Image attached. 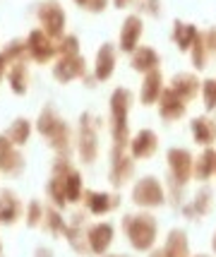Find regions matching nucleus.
<instances>
[{
  "label": "nucleus",
  "instance_id": "obj_1",
  "mask_svg": "<svg viewBox=\"0 0 216 257\" xmlns=\"http://www.w3.org/2000/svg\"><path fill=\"white\" fill-rule=\"evenodd\" d=\"M123 231L127 235V243L135 252H151L159 240V221L151 212H137L123 216Z\"/></svg>",
  "mask_w": 216,
  "mask_h": 257
},
{
  "label": "nucleus",
  "instance_id": "obj_2",
  "mask_svg": "<svg viewBox=\"0 0 216 257\" xmlns=\"http://www.w3.org/2000/svg\"><path fill=\"white\" fill-rule=\"evenodd\" d=\"M130 108H132V91L127 87H118L111 94V137L113 147L130 145Z\"/></svg>",
  "mask_w": 216,
  "mask_h": 257
},
{
  "label": "nucleus",
  "instance_id": "obj_3",
  "mask_svg": "<svg viewBox=\"0 0 216 257\" xmlns=\"http://www.w3.org/2000/svg\"><path fill=\"white\" fill-rule=\"evenodd\" d=\"M130 200L135 207L144 209V212H151V209H159L168 202V195H166V188L156 176H142V178L135 180L132 185V192H130Z\"/></svg>",
  "mask_w": 216,
  "mask_h": 257
},
{
  "label": "nucleus",
  "instance_id": "obj_4",
  "mask_svg": "<svg viewBox=\"0 0 216 257\" xmlns=\"http://www.w3.org/2000/svg\"><path fill=\"white\" fill-rule=\"evenodd\" d=\"M166 166H168V185L173 188H185L192 180L194 157L185 147H171L166 152Z\"/></svg>",
  "mask_w": 216,
  "mask_h": 257
},
{
  "label": "nucleus",
  "instance_id": "obj_5",
  "mask_svg": "<svg viewBox=\"0 0 216 257\" xmlns=\"http://www.w3.org/2000/svg\"><path fill=\"white\" fill-rule=\"evenodd\" d=\"M36 130L48 137V142L51 147L56 149V152H68L70 147V127L65 125V120L58 115L51 106H46L41 115H39V123H36Z\"/></svg>",
  "mask_w": 216,
  "mask_h": 257
},
{
  "label": "nucleus",
  "instance_id": "obj_6",
  "mask_svg": "<svg viewBox=\"0 0 216 257\" xmlns=\"http://www.w3.org/2000/svg\"><path fill=\"white\" fill-rule=\"evenodd\" d=\"M108 178L113 188H123L130 180L135 178V159L130 157V152H125V147H113L111 149V171Z\"/></svg>",
  "mask_w": 216,
  "mask_h": 257
},
{
  "label": "nucleus",
  "instance_id": "obj_7",
  "mask_svg": "<svg viewBox=\"0 0 216 257\" xmlns=\"http://www.w3.org/2000/svg\"><path fill=\"white\" fill-rule=\"evenodd\" d=\"M142 36H144V17H142V15H135V12L127 15L125 20H123L120 34H118V51L132 56L137 48H139Z\"/></svg>",
  "mask_w": 216,
  "mask_h": 257
},
{
  "label": "nucleus",
  "instance_id": "obj_8",
  "mask_svg": "<svg viewBox=\"0 0 216 257\" xmlns=\"http://www.w3.org/2000/svg\"><path fill=\"white\" fill-rule=\"evenodd\" d=\"M96 127L99 125L91 120L89 113H84L80 118V157L84 164H94L96 157H99V135H96Z\"/></svg>",
  "mask_w": 216,
  "mask_h": 257
},
{
  "label": "nucleus",
  "instance_id": "obj_9",
  "mask_svg": "<svg viewBox=\"0 0 216 257\" xmlns=\"http://www.w3.org/2000/svg\"><path fill=\"white\" fill-rule=\"evenodd\" d=\"M127 152H130V157L135 159V161H147V159L156 157V152H159V135L154 133L151 127L137 130V133L130 137Z\"/></svg>",
  "mask_w": 216,
  "mask_h": 257
},
{
  "label": "nucleus",
  "instance_id": "obj_10",
  "mask_svg": "<svg viewBox=\"0 0 216 257\" xmlns=\"http://www.w3.org/2000/svg\"><path fill=\"white\" fill-rule=\"evenodd\" d=\"M39 22H41V29H44L53 41L65 36V22H68V17H65L63 8L58 5L56 0L41 5V10H39Z\"/></svg>",
  "mask_w": 216,
  "mask_h": 257
},
{
  "label": "nucleus",
  "instance_id": "obj_11",
  "mask_svg": "<svg viewBox=\"0 0 216 257\" xmlns=\"http://www.w3.org/2000/svg\"><path fill=\"white\" fill-rule=\"evenodd\" d=\"M113 224L111 221H99L87 228V245H89V252L96 257L108 255V250L113 245Z\"/></svg>",
  "mask_w": 216,
  "mask_h": 257
},
{
  "label": "nucleus",
  "instance_id": "obj_12",
  "mask_svg": "<svg viewBox=\"0 0 216 257\" xmlns=\"http://www.w3.org/2000/svg\"><path fill=\"white\" fill-rule=\"evenodd\" d=\"M156 106H159V118L166 120V123H175V120L185 118V115H187V108H190V103L182 99V96H178L168 84H166V89H163V94H161V99Z\"/></svg>",
  "mask_w": 216,
  "mask_h": 257
},
{
  "label": "nucleus",
  "instance_id": "obj_13",
  "mask_svg": "<svg viewBox=\"0 0 216 257\" xmlns=\"http://www.w3.org/2000/svg\"><path fill=\"white\" fill-rule=\"evenodd\" d=\"M27 53L36 63H48L58 53V46L53 44V39L44 29H34L29 34V39H27Z\"/></svg>",
  "mask_w": 216,
  "mask_h": 257
},
{
  "label": "nucleus",
  "instance_id": "obj_14",
  "mask_svg": "<svg viewBox=\"0 0 216 257\" xmlns=\"http://www.w3.org/2000/svg\"><path fill=\"white\" fill-rule=\"evenodd\" d=\"M216 53V29H206L199 32L194 46L190 48V60H192L194 70H204L209 65V58Z\"/></svg>",
  "mask_w": 216,
  "mask_h": 257
},
{
  "label": "nucleus",
  "instance_id": "obj_15",
  "mask_svg": "<svg viewBox=\"0 0 216 257\" xmlns=\"http://www.w3.org/2000/svg\"><path fill=\"white\" fill-rule=\"evenodd\" d=\"M190 135H192V142L197 147H214L216 142V120L204 113V115H194L190 120Z\"/></svg>",
  "mask_w": 216,
  "mask_h": 257
},
{
  "label": "nucleus",
  "instance_id": "obj_16",
  "mask_svg": "<svg viewBox=\"0 0 216 257\" xmlns=\"http://www.w3.org/2000/svg\"><path fill=\"white\" fill-rule=\"evenodd\" d=\"M163 89H166V77H163L161 67L154 70V72H147V75L142 77V87H139V101H142V106L159 103Z\"/></svg>",
  "mask_w": 216,
  "mask_h": 257
},
{
  "label": "nucleus",
  "instance_id": "obj_17",
  "mask_svg": "<svg viewBox=\"0 0 216 257\" xmlns=\"http://www.w3.org/2000/svg\"><path fill=\"white\" fill-rule=\"evenodd\" d=\"M84 72H87V60L82 56H72V58L60 56V60H58L56 67H53V77H56L60 84H68L72 79L84 77Z\"/></svg>",
  "mask_w": 216,
  "mask_h": 257
},
{
  "label": "nucleus",
  "instance_id": "obj_18",
  "mask_svg": "<svg viewBox=\"0 0 216 257\" xmlns=\"http://www.w3.org/2000/svg\"><path fill=\"white\" fill-rule=\"evenodd\" d=\"M211 207H214V192L209 185H202L199 190L194 192V197L187 204H182L180 212L187 216V219H202L206 214L211 212Z\"/></svg>",
  "mask_w": 216,
  "mask_h": 257
},
{
  "label": "nucleus",
  "instance_id": "obj_19",
  "mask_svg": "<svg viewBox=\"0 0 216 257\" xmlns=\"http://www.w3.org/2000/svg\"><path fill=\"white\" fill-rule=\"evenodd\" d=\"M115 63H118V51L113 44H103L96 51V60H94V77L99 82H108L115 72Z\"/></svg>",
  "mask_w": 216,
  "mask_h": 257
},
{
  "label": "nucleus",
  "instance_id": "obj_20",
  "mask_svg": "<svg viewBox=\"0 0 216 257\" xmlns=\"http://www.w3.org/2000/svg\"><path fill=\"white\" fill-rule=\"evenodd\" d=\"M168 87H171L178 96H182V99L190 103V101H194L199 96L202 82H199V77H197L194 72H175L171 77V82H168Z\"/></svg>",
  "mask_w": 216,
  "mask_h": 257
},
{
  "label": "nucleus",
  "instance_id": "obj_21",
  "mask_svg": "<svg viewBox=\"0 0 216 257\" xmlns=\"http://www.w3.org/2000/svg\"><path fill=\"white\" fill-rule=\"evenodd\" d=\"M84 204L89 214L94 216H106L118 207V195L111 192H101V190H84Z\"/></svg>",
  "mask_w": 216,
  "mask_h": 257
},
{
  "label": "nucleus",
  "instance_id": "obj_22",
  "mask_svg": "<svg viewBox=\"0 0 216 257\" xmlns=\"http://www.w3.org/2000/svg\"><path fill=\"white\" fill-rule=\"evenodd\" d=\"M22 168H24V157L17 152V147L3 135L0 137V171H5L10 176H17V173H22Z\"/></svg>",
  "mask_w": 216,
  "mask_h": 257
},
{
  "label": "nucleus",
  "instance_id": "obj_23",
  "mask_svg": "<svg viewBox=\"0 0 216 257\" xmlns=\"http://www.w3.org/2000/svg\"><path fill=\"white\" fill-rule=\"evenodd\" d=\"M130 65H132L135 72L147 75V72H154V70L161 67V56L156 53V48H151V46H139L135 53L130 56Z\"/></svg>",
  "mask_w": 216,
  "mask_h": 257
},
{
  "label": "nucleus",
  "instance_id": "obj_24",
  "mask_svg": "<svg viewBox=\"0 0 216 257\" xmlns=\"http://www.w3.org/2000/svg\"><path fill=\"white\" fill-rule=\"evenodd\" d=\"M197 36H199L197 24H192V22H180V20H175V22H173L171 39H173V44H175V48H178L180 53H190V48L194 46Z\"/></svg>",
  "mask_w": 216,
  "mask_h": 257
},
{
  "label": "nucleus",
  "instance_id": "obj_25",
  "mask_svg": "<svg viewBox=\"0 0 216 257\" xmlns=\"http://www.w3.org/2000/svg\"><path fill=\"white\" fill-rule=\"evenodd\" d=\"M216 173V149L214 147H204L199 152V157H194V171L192 178H197V183L204 185L206 180H211Z\"/></svg>",
  "mask_w": 216,
  "mask_h": 257
},
{
  "label": "nucleus",
  "instance_id": "obj_26",
  "mask_svg": "<svg viewBox=\"0 0 216 257\" xmlns=\"http://www.w3.org/2000/svg\"><path fill=\"white\" fill-rule=\"evenodd\" d=\"M22 214V204L12 190H0V224H15Z\"/></svg>",
  "mask_w": 216,
  "mask_h": 257
},
{
  "label": "nucleus",
  "instance_id": "obj_27",
  "mask_svg": "<svg viewBox=\"0 0 216 257\" xmlns=\"http://www.w3.org/2000/svg\"><path fill=\"white\" fill-rule=\"evenodd\" d=\"M163 250H166L171 257H190V240H187V233H185L182 228H171L168 235H166Z\"/></svg>",
  "mask_w": 216,
  "mask_h": 257
},
{
  "label": "nucleus",
  "instance_id": "obj_28",
  "mask_svg": "<svg viewBox=\"0 0 216 257\" xmlns=\"http://www.w3.org/2000/svg\"><path fill=\"white\" fill-rule=\"evenodd\" d=\"M8 79H10V87L15 94H27V82H29V72H27V63H15L8 70Z\"/></svg>",
  "mask_w": 216,
  "mask_h": 257
},
{
  "label": "nucleus",
  "instance_id": "obj_29",
  "mask_svg": "<svg viewBox=\"0 0 216 257\" xmlns=\"http://www.w3.org/2000/svg\"><path fill=\"white\" fill-rule=\"evenodd\" d=\"M29 135H32V123L24 120V118H17V120L10 125V130L5 133V137H8L15 147H22V145H27Z\"/></svg>",
  "mask_w": 216,
  "mask_h": 257
},
{
  "label": "nucleus",
  "instance_id": "obj_30",
  "mask_svg": "<svg viewBox=\"0 0 216 257\" xmlns=\"http://www.w3.org/2000/svg\"><path fill=\"white\" fill-rule=\"evenodd\" d=\"M65 176H53L48 180V195H51V200H53V204L58 209L68 204V197H65Z\"/></svg>",
  "mask_w": 216,
  "mask_h": 257
},
{
  "label": "nucleus",
  "instance_id": "obj_31",
  "mask_svg": "<svg viewBox=\"0 0 216 257\" xmlns=\"http://www.w3.org/2000/svg\"><path fill=\"white\" fill-rule=\"evenodd\" d=\"M65 197L72 204L82 200V176H80V171H75V168L65 176Z\"/></svg>",
  "mask_w": 216,
  "mask_h": 257
},
{
  "label": "nucleus",
  "instance_id": "obj_32",
  "mask_svg": "<svg viewBox=\"0 0 216 257\" xmlns=\"http://www.w3.org/2000/svg\"><path fill=\"white\" fill-rule=\"evenodd\" d=\"M202 103H204V111L206 113H214L216 111V77H206L202 79Z\"/></svg>",
  "mask_w": 216,
  "mask_h": 257
},
{
  "label": "nucleus",
  "instance_id": "obj_33",
  "mask_svg": "<svg viewBox=\"0 0 216 257\" xmlns=\"http://www.w3.org/2000/svg\"><path fill=\"white\" fill-rule=\"evenodd\" d=\"M44 224L48 226V231L51 233H65V228H68V224H65V219L58 214V209H46V214H44Z\"/></svg>",
  "mask_w": 216,
  "mask_h": 257
},
{
  "label": "nucleus",
  "instance_id": "obj_34",
  "mask_svg": "<svg viewBox=\"0 0 216 257\" xmlns=\"http://www.w3.org/2000/svg\"><path fill=\"white\" fill-rule=\"evenodd\" d=\"M60 56L65 58H72V56H80V39L77 36H72V34H65L63 39H60Z\"/></svg>",
  "mask_w": 216,
  "mask_h": 257
},
{
  "label": "nucleus",
  "instance_id": "obj_35",
  "mask_svg": "<svg viewBox=\"0 0 216 257\" xmlns=\"http://www.w3.org/2000/svg\"><path fill=\"white\" fill-rule=\"evenodd\" d=\"M137 8H139V12H142V17H151V20H159L161 12H163L161 0H139Z\"/></svg>",
  "mask_w": 216,
  "mask_h": 257
},
{
  "label": "nucleus",
  "instance_id": "obj_36",
  "mask_svg": "<svg viewBox=\"0 0 216 257\" xmlns=\"http://www.w3.org/2000/svg\"><path fill=\"white\" fill-rule=\"evenodd\" d=\"M44 214H46V209L41 207V202H32L29 204V209H27V224L29 226H39L41 221H44Z\"/></svg>",
  "mask_w": 216,
  "mask_h": 257
},
{
  "label": "nucleus",
  "instance_id": "obj_37",
  "mask_svg": "<svg viewBox=\"0 0 216 257\" xmlns=\"http://www.w3.org/2000/svg\"><path fill=\"white\" fill-rule=\"evenodd\" d=\"M106 8H108V0H89L84 10H89V12H94V15H99V12H103Z\"/></svg>",
  "mask_w": 216,
  "mask_h": 257
},
{
  "label": "nucleus",
  "instance_id": "obj_38",
  "mask_svg": "<svg viewBox=\"0 0 216 257\" xmlns=\"http://www.w3.org/2000/svg\"><path fill=\"white\" fill-rule=\"evenodd\" d=\"M8 75V58H5V53L0 51V79Z\"/></svg>",
  "mask_w": 216,
  "mask_h": 257
},
{
  "label": "nucleus",
  "instance_id": "obj_39",
  "mask_svg": "<svg viewBox=\"0 0 216 257\" xmlns=\"http://www.w3.org/2000/svg\"><path fill=\"white\" fill-rule=\"evenodd\" d=\"M139 0H113V5L118 10H123V8H130V5H137Z\"/></svg>",
  "mask_w": 216,
  "mask_h": 257
},
{
  "label": "nucleus",
  "instance_id": "obj_40",
  "mask_svg": "<svg viewBox=\"0 0 216 257\" xmlns=\"http://www.w3.org/2000/svg\"><path fill=\"white\" fill-rule=\"evenodd\" d=\"M149 257H171V255H168V252H166L163 247H154V250L149 252Z\"/></svg>",
  "mask_w": 216,
  "mask_h": 257
},
{
  "label": "nucleus",
  "instance_id": "obj_41",
  "mask_svg": "<svg viewBox=\"0 0 216 257\" xmlns=\"http://www.w3.org/2000/svg\"><path fill=\"white\" fill-rule=\"evenodd\" d=\"M36 255L39 257H53V252H51V250H44V247H39V250H36Z\"/></svg>",
  "mask_w": 216,
  "mask_h": 257
},
{
  "label": "nucleus",
  "instance_id": "obj_42",
  "mask_svg": "<svg viewBox=\"0 0 216 257\" xmlns=\"http://www.w3.org/2000/svg\"><path fill=\"white\" fill-rule=\"evenodd\" d=\"M211 250H214V255H216V231H214V238H211Z\"/></svg>",
  "mask_w": 216,
  "mask_h": 257
},
{
  "label": "nucleus",
  "instance_id": "obj_43",
  "mask_svg": "<svg viewBox=\"0 0 216 257\" xmlns=\"http://www.w3.org/2000/svg\"><path fill=\"white\" fill-rule=\"evenodd\" d=\"M75 3H77L80 8H87V3H89V0H75Z\"/></svg>",
  "mask_w": 216,
  "mask_h": 257
},
{
  "label": "nucleus",
  "instance_id": "obj_44",
  "mask_svg": "<svg viewBox=\"0 0 216 257\" xmlns=\"http://www.w3.org/2000/svg\"><path fill=\"white\" fill-rule=\"evenodd\" d=\"M190 257H214V255H206V252H202V255H190Z\"/></svg>",
  "mask_w": 216,
  "mask_h": 257
},
{
  "label": "nucleus",
  "instance_id": "obj_45",
  "mask_svg": "<svg viewBox=\"0 0 216 257\" xmlns=\"http://www.w3.org/2000/svg\"><path fill=\"white\" fill-rule=\"evenodd\" d=\"M103 257H130V255H103Z\"/></svg>",
  "mask_w": 216,
  "mask_h": 257
},
{
  "label": "nucleus",
  "instance_id": "obj_46",
  "mask_svg": "<svg viewBox=\"0 0 216 257\" xmlns=\"http://www.w3.org/2000/svg\"><path fill=\"white\" fill-rule=\"evenodd\" d=\"M0 255H3V243H0Z\"/></svg>",
  "mask_w": 216,
  "mask_h": 257
},
{
  "label": "nucleus",
  "instance_id": "obj_47",
  "mask_svg": "<svg viewBox=\"0 0 216 257\" xmlns=\"http://www.w3.org/2000/svg\"><path fill=\"white\" fill-rule=\"evenodd\" d=\"M214 178H216V173H214Z\"/></svg>",
  "mask_w": 216,
  "mask_h": 257
}]
</instances>
